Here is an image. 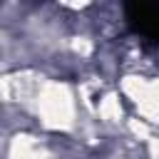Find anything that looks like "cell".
I'll return each instance as SVG.
<instances>
[{
  "mask_svg": "<svg viewBox=\"0 0 159 159\" xmlns=\"http://www.w3.org/2000/svg\"><path fill=\"white\" fill-rule=\"evenodd\" d=\"M127 12L142 35L159 40V0H127Z\"/></svg>",
  "mask_w": 159,
  "mask_h": 159,
  "instance_id": "1",
  "label": "cell"
}]
</instances>
